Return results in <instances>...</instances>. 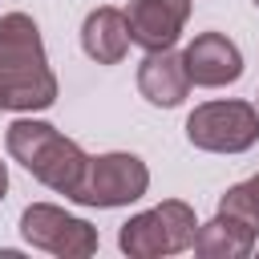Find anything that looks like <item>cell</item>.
I'll use <instances>...</instances> for the list:
<instances>
[{
    "label": "cell",
    "instance_id": "6da1fadb",
    "mask_svg": "<svg viewBox=\"0 0 259 259\" xmlns=\"http://www.w3.org/2000/svg\"><path fill=\"white\" fill-rule=\"evenodd\" d=\"M57 101L40 28L28 12L0 16V113H40Z\"/></svg>",
    "mask_w": 259,
    "mask_h": 259
},
{
    "label": "cell",
    "instance_id": "7a4b0ae2",
    "mask_svg": "<svg viewBox=\"0 0 259 259\" xmlns=\"http://www.w3.org/2000/svg\"><path fill=\"white\" fill-rule=\"evenodd\" d=\"M4 146H8L12 162H20L40 186H49V190H57V194H65V198L77 202L81 182H85L89 154H85L73 138H65V134H61L57 125H49V121L24 113V117H16V121L4 130Z\"/></svg>",
    "mask_w": 259,
    "mask_h": 259
},
{
    "label": "cell",
    "instance_id": "3957f363",
    "mask_svg": "<svg viewBox=\"0 0 259 259\" xmlns=\"http://www.w3.org/2000/svg\"><path fill=\"white\" fill-rule=\"evenodd\" d=\"M194 231H198L194 206L182 198H166L142 214H130L117 231V247L130 259H162V255L190 251Z\"/></svg>",
    "mask_w": 259,
    "mask_h": 259
},
{
    "label": "cell",
    "instance_id": "277c9868",
    "mask_svg": "<svg viewBox=\"0 0 259 259\" xmlns=\"http://www.w3.org/2000/svg\"><path fill=\"white\" fill-rule=\"evenodd\" d=\"M186 142L206 154H247L259 142V109L251 101H202L186 117Z\"/></svg>",
    "mask_w": 259,
    "mask_h": 259
},
{
    "label": "cell",
    "instance_id": "5b68a950",
    "mask_svg": "<svg viewBox=\"0 0 259 259\" xmlns=\"http://www.w3.org/2000/svg\"><path fill=\"white\" fill-rule=\"evenodd\" d=\"M146 190H150V166L130 150H109V154L89 158L77 202L97 206V210H113V206L138 202Z\"/></svg>",
    "mask_w": 259,
    "mask_h": 259
},
{
    "label": "cell",
    "instance_id": "8992f818",
    "mask_svg": "<svg viewBox=\"0 0 259 259\" xmlns=\"http://www.w3.org/2000/svg\"><path fill=\"white\" fill-rule=\"evenodd\" d=\"M20 235L36 247V251H49V255H61V259H85L97 251V227L53 206V202H32L24 206L20 214Z\"/></svg>",
    "mask_w": 259,
    "mask_h": 259
},
{
    "label": "cell",
    "instance_id": "52a82bcc",
    "mask_svg": "<svg viewBox=\"0 0 259 259\" xmlns=\"http://www.w3.org/2000/svg\"><path fill=\"white\" fill-rule=\"evenodd\" d=\"M182 65L190 85L198 89H223L243 77V53L227 32H198L182 49Z\"/></svg>",
    "mask_w": 259,
    "mask_h": 259
},
{
    "label": "cell",
    "instance_id": "ba28073f",
    "mask_svg": "<svg viewBox=\"0 0 259 259\" xmlns=\"http://www.w3.org/2000/svg\"><path fill=\"white\" fill-rule=\"evenodd\" d=\"M186 20H190V0H130V8H125L130 45H138L146 53L174 49Z\"/></svg>",
    "mask_w": 259,
    "mask_h": 259
},
{
    "label": "cell",
    "instance_id": "9c48e42d",
    "mask_svg": "<svg viewBox=\"0 0 259 259\" xmlns=\"http://www.w3.org/2000/svg\"><path fill=\"white\" fill-rule=\"evenodd\" d=\"M138 93H142L150 105H158V109L182 105L186 93H190V77H186L182 53H174V49L146 53L142 65H138Z\"/></svg>",
    "mask_w": 259,
    "mask_h": 259
},
{
    "label": "cell",
    "instance_id": "30bf717a",
    "mask_svg": "<svg viewBox=\"0 0 259 259\" xmlns=\"http://www.w3.org/2000/svg\"><path fill=\"white\" fill-rule=\"evenodd\" d=\"M81 49L89 61L97 65H117L125 61L130 53V24H125V12L113 8V4H101L85 16L81 24Z\"/></svg>",
    "mask_w": 259,
    "mask_h": 259
},
{
    "label": "cell",
    "instance_id": "8fae6325",
    "mask_svg": "<svg viewBox=\"0 0 259 259\" xmlns=\"http://www.w3.org/2000/svg\"><path fill=\"white\" fill-rule=\"evenodd\" d=\"M255 243H259L255 227H247V223H239V219H231V214L219 210L210 223H198L190 247L202 259H247L255 251Z\"/></svg>",
    "mask_w": 259,
    "mask_h": 259
},
{
    "label": "cell",
    "instance_id": "7c38bea8",
    "mask_svg": "<svg viewBox=\"0 0 259 259\" xmlns=\"http://www.w3.org/2000/svg\"><path fill=\"white\" fill-rule=\"evenodd\" d=\"M219 210L259 231V174H251L247 182H235V186H227V194L219 198Z\"/></svg>",
    "mask_w": 259,
    "mask_h": 259
},
{
    "label": "cell",
    "instance_id": "4fadbf2b",
    "mask_svg": "<svg viewBox=\"0 0 259 259\" xmlns=\"http://www.w3.org/2000/svg\"><path fill=\"white\" fill-rule=\"evenodd\" d=\"M4 194H8V166L0 162V202H4Z\"/></svg>",
    "mask_w": 259,
    "mask_h": 259
},
{
    "label": "cell",
    "instance_id": "5bb4252c",
    "mask_svg": "<svg viewBox=\"0 0 259 259\" xmlns=\"http://www.w3.org/2000/svg\"><path fill=\"white\" fill-rule=\"evenodd\" d=\"M255 8H259V0H255Z\"/></svg>",
    "mask_w": 259,
    "mask_h": 259
},
{
    "label": "cell",
    "instance_id": "9a60e30c",
    "mask_svg": "<svg viewBox=\"0 0 259 259\" xmlns=\"http://www.w3.org/2000/svg\"><path fill=\"white\" fill-rule=\"evenodd\" d=\"M255 109H259V101H255Z\"/></svg>",
    "mask_w": 259,
    "mask_h": 259
},
{
    "label": "cell",
    "instance_id": "2e32d148",
    "mask_svg": "<svg viewBox=\"0 0 259 259\" xmlns=\"http://www.w3.org/2000/svg\"><path fill=\"white\" fill-rule=\"evenodd\" d=\"M255 247H259V243H255Z\"/></svg>",
    "mask_w": 259,
    "mask_h": 259
}]
</instances>
